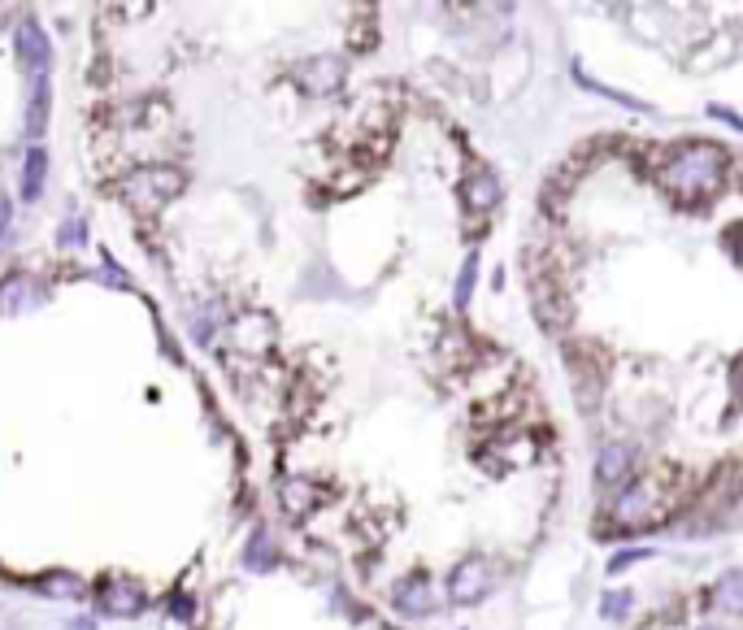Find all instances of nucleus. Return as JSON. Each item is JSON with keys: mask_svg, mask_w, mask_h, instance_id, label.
<instances>
[{"mask_svg": "<svg viewBox=\"0 0 743 630\" xmlns=\"http://www.w3.org/2000/svg\"><path fill=\"white\" fill-rule=\"evenodd\" d=\"M700 630H717V626H700Z\"/></svg>", "mask_w": 743, "mask_h": 630, "instance_id": "nucleus-18", "label": "nucleus"}, {"mask_svg": "<svg viewBox=\"0 0 743 630\" xmlns=\"http://www.w3.org/2000/svg\"><path fill=\"white\" fill-rule=\"evenodd\" d=\"M14 53L18 61L27 66L31 74H48V66H53V44H48V31L40 27L35 18H22L18 31H14Z\"/></svg>", "mask_w": 743, "mask_h": 630, "instance_id": "nucleus-4", "label": "nucleus"}, {"mask_svg": "<svg viewBox=\"0 0 743 630\" xmlns=\"http://www.w3.org/2000/svg\"><path fill=\"white\" fill-rule=\"evenodd\" d=\"M48 105H53V96H48V74H31V105H27V135H31V140H40V135H44Z\"/></svg>", "mask_w": 743, "mask_h": 630, "instance_id": "nucleus-8", "label": "nucleus"}, {"mask_svg": "<svg viewBox=\"0 0 743 630\" xmlns=\"http://www.w3.org/2000/svg\"><path fill=\"white\" fill-rule=\"evenodd\" d=\"M648 557H652V548H631V552H617V557L609 561V574L626 570V565H635V561H648Z\"/></svg>", "mask_w": 743, "mask_h": 630, "instance_id": "nucleus-15", "label": "nucleus"}, {"mask_svg": "<svg viewBox=\"0 0 743 630\" xmlns=\"http://www.w3.org/2000/svg\"><path fill=\"white\" fill-rule=\"evenodd\" d=\"M44 174H48V148H31L27 161H22V200H40Z\"/></svg>", "mask_w": 743, "mask_h": 630, "instance_id": "nucleus-10", "label": "nucleus"}, {"mask_svg": "<svg viewBox=\"0 0 743 630\" xmlns=\"http://www.w3.org/2000/svg\"><path fill=\"white\" fill-rule=\"evenodd\" d=\"M717 600H722L726 613L739 609V574H726V578H722V587H717Z\"/></svg>", "mask_w": 743, "mask_h": 630, "instance_id": "nucleus-14", "label": "nucleus"}, {"mask_svg": "<svg viewBox=\"0 0 743 630\" xmlns=\"http://www.w3.org/2000/svg\"><path fill=\"white\" fill-rule=\"evenodd\" d=\"M600 613L613 617V622H622V617L631 613V591H604V596H600Z\"/></svg>", "mask_w": 743, "mask_h": 630, "instance_id": "nucleus-13", "label": "nucleus"}, {"mask_svg": "<svg viewBox=\"0 0 743 630\" xmlns=\"http://www.w3.org/2000/svg\"><path fill=\"white\" fill-rule=\"evenodd\" d=\"M179 192H183V174L174 166H140L135 174L122 179V196H127L140 213H157Z\"/></svg>", "mask_w": 743, "mask_h": 630, "instance_id": "nucleus-2", "label": "nucleus"}, {"mask_svg": "<svg viewBox=\"0 0 743 630\" xmlns=\"http://www.w3.org/2000/svg\"><path fill=\"white\" fill-rule=\"evenodd\" d=\"M491 587H496V561H487V557H465L457 570L448 574V600L457 604V609H470V604L487 600Z\"/></svg>", "mask_w": 743, "mask_h": 630, "instance_id": "nucleus-3", "label": "nucleus"}, {"mask_svg": "<svg viewBox=\"0 0 743 630\" xmlns=\"http://www.w3.org/2000/svg\"><path fill=\"white\" fill-rule=\"evenodd\" d=\"M496 200H500V183H496V174H491V170H474L470 179H465V205H470L474 213L491 209Z\"/></svg>", "mask_w": 743, "mask_h": 630, "instance_id": "nucleus-9", "label": "nucleus"}, {"mask_svg": "<svg viewBox=\"0 0 743 630\" xmlns=\"http://www.w3.org/2000/svg\"><path fill=\"white\" fill-rule=\"evenodd\" d=\"M635 474V448L631 444H604L596 452V483L600 487H622Z\"/></svg>", "mask_w": 743, "mask_h": 630, "instance_id": "nucleus-5", "label": "nucleus"}, {"mask_svg": "<svg viewBox=\"0 0 743 630\" xmlns=\"http://www.w3.org/2000/svg\"><path fill=\"white\" fill-rule=\"evenodd\" d=\"M474 279H478V252H470V257H465V266H461V274H457V309L470 305Z\"/></svg>", "mask_w": 743, "mask_h": 630, "instance_id": "nucleus-12", "label": "nucleus"}, {"mask_svg": "<svg viewBox=\"0 0 743 630\" xmlns=\"http://www.w3.org/2000/svg\"><path fill=\"white\" fill-rule=\"evenodd\" d=\"M392 600H396V609L405 613V617H426V613L435 609L431 578H426V574H409V578H400L396 591H392Z\"/></svg>", "mask_w": 743, "mask_h": 630, "instance_id": "nucleus-6", "label": "nucleus"}, {"mask_svg": "<svg viewBox=\"0 0 743 630\" xmlns=\"http://www.w3.org/2000/svg\"><path fill=\"white\" fill-rule=\"evenodd\" d=\"M9 218H14V205H9V200H0V239L9 235Z\"/></svg>", "mask_w": 743, "mask_h": 630, "instance_id": "nucleus-16", "label": "nucleus"}, {"mask_svg": "<svg viewBox=\"0 0 743 630\" xmlns=\"http://www.w3.org/2000/svg\"><path fill=\"white\" fill-rule=\"evenodd\" d=\"M66 630H96V626H92V622H83V617H79V622H70Z\"/></svg>", "mask_w": 743, "mask_h": 630, "instance_id": "nucleus-17", "label": "nucleus"}, {"mask_svg": "<svg viewBox=\"0 0 743 630\" xmlns=\"http://www.w3.org/2000/svg\"><path fill=\"white\" fill-rule=\"evenodd\" d=\"M144 609V591L131 587V583H109V613H122V617H135Z\"/></svg>", "mask_w": 743, "mask_h": 630, "instance_id": "nucleus-11", "label": "nucleus"}, {"mask_svg": "<svg viewBox=\"0 0 743 630\" xmlns=\"http://www.w3.org/2000/svg\"><path fill=\"white\" fill-rule=\"evenodd\" d=\"M726 166H730L726 148L687 144V148H678V153H670V161H665V170H661V183L678 196H713L726 179Z\"/></svg>", "mask_w": 743, "mask_h": 630, "instance_id": "nucleus-1", "label": "nucleus"}, {"mask_svg": "<svg viewBox=\"0 0 743 630\" xmlns=\"http://www.w3.org/2000/svg\"><path fill=\"white\" fill-rule=\"evenodd\" d=\"M296 79L305 83L313 96H326V92H335V87H339V79H344V66H339V61H326V57H313V61H305V66L296 70Z\"/></svg>", "mask_w": 743, "mask_h": 630, "instance_id": "nucleus-7", "label": "nucleus"}]
</instances>
